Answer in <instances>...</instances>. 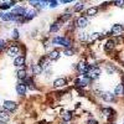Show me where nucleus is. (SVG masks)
Returning <instances> with one entry per match:
<instances>
[{
    "instance_id": "0eeeda50",
    "label": "nucleus",
    "mask_w": 124,
    "mask_h": 124,
    "mask_svg": "<svg viewBox=\"0 0 124 124\" xmlns=\"http://www.w3.org/2000/svg\"><path fill=\"white\" fill-rule=\"evenodd\" d=\"M16 92H17V94L24 96L25 93H26V86H25V83H19V85L16 86Z\"/></svg>"
},
{
    "instance_id": "4be33fe9",
    "label": "nucleus",
    "mask_w": 124,
    "mask_h": 124,
    "mask_svg": "<svg viewBox=\"0 0 124 124\" xmlns=\"http://www.w3.org/2000/svg\"><path fill=\"white\" fill-rule=\"evenodd\" d=\"M97 12H98V8H96V6L94 8H89L87 10V15L88 16H93V15H96Z\"/></svg>"
},
{
    "instance_id": "cd10ccee",
    "label": "nucleus",
    "mask_w": 124,
    "mask_h": 124,
    "mask_svg": "<svg viewBox=\"0 0 124 124\" xmlns=\"http://www.w3.org/2000/svg\"><path fill=\"white\" fill-rule=\"evenodd\" d=\"M82 9H83V4H82V3H77L76 5H74V9H73V10L76 11V12H78V11H81Z\"/></svg>"
},
{
    "instance_id": "a211bd4d",
    "label": "nucleus",
    "mask_w": 124,
    "mask_h": 124,
    "mask_svg": "<svg viewBox=\"0 0 124 124\" xmlns=\"http://www.w3.org/2000/svg\"><path fill=\"white\" fill-rule=\"evenodd\" d=\"M16 76H17V78H19L20 81H21V79L24 81V79L26 78V70H25V68H21V70H19V71L16 72Z\"/></svg>"
},
{
    "instance_id": "f3484780",
    "label": "nucleus",
    "mask_w": 124,
    "mask_h": 124,
    "mask_svg": "<svg viewBox=\"0 0 124 124\" xmlns=\"http://www.w3.org/2000/svg\"><path fill=\"white\" fill-rule=\"evenodd\" d=\"M54 86L55 87H63V86H66V79L65 78H57V79H55Z\"/></svg>"
},
{
    "instance_id": "2f4dec72",
    "label": "nucleus",
    "mask_w": 124,
    "mask_h": 124,
    "mask_svg": "<svg viewBox=\"0 0 124 124\" xmlns=\"http://www.w3.org/2000/svg\"><path fill=\"white\" fill-rule=\"evenodd\" d=\"M12 37H14V39H17V37H19V31H17L16 29L12 30Z\"/></svg>"
},
{
    "instance_id": "7ed1b4c3",
    "label": "nucleus",
    "mask_w": 124,
    "mask_h": 124,
    "mask_svg": "<svg viewBox=\"0 0 124 124\" xmlns=\"http://www.w3.org/2000/svg\"><path fill=\"white\" fill-rule=\"evenodd\" d=\"M4 108H5L6 110H9V112H12V110H15L16 109V103L15 102H12V101H5L4 102Z\"/></svg>"
},
{
    "instance_id": "393cba45",
    "label": "nucleus",
    "mask_w": 124,
    "mask_h": 124,
    "mask_svg": "<svg viewBox=\"0 0 124 124\" xmlns=\"http://www.w3.org/2000/svg\"><path fill=\"white\" fill-rule=\"evenodd\" d=\"M62 119H63V120L65 122H70L71 120V119H72V114H71V113H65V114H62Z\"/></svg>"
},
{
    "instance_id": "72a5a7b5",
    "label": "nucleus",
    "mask_w": 124,
    "mask_h": 124,
    "mask_svg": "<svg viewBox=\"0 0 124 124\" xmlns=\"http://www.w3.org/2000/svg\"><path fill=\"white\" fill-rule=\"evenodd\" d=\"M114 4H116L117 6H119V8H120V6H124V1H114Z\"/></svg>"
},
{
    "instance_id": "f8f14e48",
    "label": "nucleus",
    "mask_w": 124,
    "mask_h": 124,
    "mask_svg": "<svg viewBox=\"0 0 124 124\" xmlns=\"http://www.w3.org/2000/svg\"><path fill=\"white\" fill-rule=\"evenodd\" d=\"M102 37H104V35L102 32H93L91 36L88 37V40H89V41H96V40H99Z\"/></svg>"
},
{
    "instance_id": "4468645a",
    "label": "nucleus",
    "mask_w": 124,
    "mask_h": 124,
    "mask_svg": "<svg viewBox=\"0 0 124 124\" xmlns=\"http://www.w3.org/2000/svg\"><path fill=\"white\" fill-rule=\"evenodd\" d=\"M50 58H41V61H40V63H39V66L41 67L42 70L43 68H47L48 66H50Z\"/></svg>"
},
{
    "instance_id": "1a4fd4ad",
    "label": "nucleus",
    "mask_w": 124,
    "mask_h": 124,
    "mask_svg": "<svg viewBox=\"0 0 124 124\" xmlns=\"http://www.w3.org/2000/svg\"><path fill=\"white\" fill-rule=\"evenodd\" d=\"M12 14H15L16 16H25V14H26V10L24 8H21V6H17V8H15L14 9V11H12Z\"/></svg>"
},
{
    "instance_id": "ddd939ff",
    "label": "nucleus",
    "mask_w": 124,
    "mask_h": 124,
    "mask_svg": "<svg viewBox=\"0 0 124 124\" xmlns=\"http://www.w3.org/2000/svg\"><path fill=\"white\" fill-rule=\"evenodd\" d=\"M61 24H62V21H56V23H54L51 26H50V31L51 32H56V31H58L60 27H61Z\"/></svg>"
},
{
    "instance_id": "2eb2a0df",
    "label": "nucleus",
    "mask_w": 124,
    "mask_h": 124,
    "mask_svg": "<svg viewBox=\"0 0 124 124\" xmlns=\"http://www.w3.org/2000/svg\"><path fill=\"white\" fill-rule=\"evenodd\" d=\"M124 93V85L123 83H120V85H117L116 86V89H114V94L117 96H120Z\"/></svg>"
},
{
    "instance_id": "c756f323",
    "label": "nucleus",
    "mask_w": 124,
    "mask_h": 124,
    "mask_svg": "<svg viewBox=\"0 0 124 124\" xmlns=\"http://www.w3.org/2000/svg\"><path fill=\"white\" fill-rule=\"evenodd\" d=\"M102 112H103L104 116H110V114H112V109H110V108H103V109H102Z\"/></svg>"
},
{
    "instance_id": "e433bc0d",
    "label": "nucleus",
    "mask_w": 124,
    "mask_h": 124,
    "mask_svg": "<svg viewBox=\"0 0 124 124\" xmlns=\"http://www.w3.org/2000/svg\"><path fill=\"white\" fill-rule=\"evenodd\" d=\"M3 15H4L3 12H0V19H1V17H3Z\"/></svg>"
},
{
    "instance_id": "4c0bfd02",
    "label": "nucleus",
    "mask_w": 124,
    "mask_h": 124,
    "mask_svg": "<svg viewBox=\"0 0 124 124\" xmlns=\"http://www.w3.org/2000/svg\"><path fill=\"white\" fill-rule=\"evenodd\" d=\"M0 124H3V123H0Z\"/></svg>"
},
{
    "instance_id": "58836bf2",
    "label": "nucleus",
    "mask_w": 124,
    "mask_h": 124,
    "mask_svg": "<svg viewBox=\"0 0 124 124\" xmlns=\"http://www.w3.org/2000/svg\"><path fill=\"white\" fill-rule=\"evenodd\" d=\"M123 94H124V93H123Z\"/></svg>"
},
{
    "instance_id": "f03ea898",
    "label": "nucleus",
    "mask_w": 124,
    "mask_h": 124,
    "mask_svg": "<svg viewBox=\"0 0 124 124\" xmlns=\"http://www.w3.org/2000/svg\"><path fill=\"white\" fill-rule=\"evenodd\" d=\"M52 43H56V45H61V46H65V47H68L71 45V41L65 37H55L52 39Z\"/></svg>"
},
{
    "instance_id": "aec40b11",
    "label": "nucleus",
    "mask_w": 124,
    "mask_h": 124,
    "mask_svg": "<svg viewBox=\"0 0 124 124\" xmlns=\"http://www.w3.org/2000/svg\"><path fill=\"white\" fill-rule=\"evenodd\" d=\"M35 15H36V11L35 10H27L25 14V19L30 20V19H32V17H35Z\"/></svg>"
},
{
    "instance_id": "9b49d317",
    "label": "nucleus",
    "mask_w": 124,
    "mask_h": 124,
    "mask_svg": "<svg viewBox=\"0 0 124 124\" xmlns=\"http://www.w3.org/2000/svg\"><path fill=\"white\" fill-rule=\"evenodd\" d=\"M24 63H25V57L24 56H17L14 60V65L16 67H20V66H23Z\"/></svg>"
},
{
    "instance_id": "20e7f679",
    "label": "nucleus",
    "mask_w": 124,
    "mask_h": 124,
    "mask_svg": "<svg viewBox=\"0 0 124 124\" xmlns=\"http://www.w3.org/2000/svg\"><path fill=\"white\" fill-rule=\"evenodd\" d=\"M101 96H102V98H103L105 102H112L114 101V94L112 92H103V93H101Z\"/></svg>"
},
{
    "instance_id": "9d476101",
    "label": "nucleus",
    "mask_w": 124,
    "mask_h": 124,
    "mask_svg": "<svg viewBox=\"0 0 124 124\" xmlns=\"http://www.w3.org/2000/svg\"><path fill=\"white\" fill-rule=\"evenodd\" d=\"M10 119V114L8 112H0V123H8Z\"/></svg>"
},
{
    "instance_id": "39448f33",
    "label": "nucleus",
    "mask_w": 124,
    "mask_h": 124,
    "mask_svg": "<svg viewBox=\"0 0 124 124\" xmlns=\"http://www.w3.org/2000/svg\"><path fill=\"white\" fill-rule=\"evenodd\" d=\"M87 25H88V20H87V17L81 16V17H78V19H77V26H78V27L83 29V27H86Z\"/></svg>"
},
{
    "instance_id": "6e6552de",
    "label": "nucleus",
    "mask_w": 124,
    "mask_h": 124,
    "mask_svg": "<svg viewBox=\"0 0 124 124\" xmlns=\"http://www.w3.org/2000/svg\"><path fill=\"white\" fill-rule=\"evenodd\" d=\"M17 54H19V47H17V46H10V47H9L8 48V55L9 56H16Z\"/></svg>"
},
{
    "instance_id": "6ab92c4d",
    "label": "nucleus",
    "mask_w": 124,
    "mask_h": 124,
    "mask_svg": "<svg viewBox=\"0 0 124 124\" xmlns=\"http://www.w3.org/2000/svg\"><path fill=\"white\" fill-rule=\"evenodd\" d=\"M60 57V52L58 51H56V50H54V51H51L50 52V55H48V58H50L51 61H55V60H57Z\"/></svg>"
},
{
    "instance_id": "b1692460",
    "label": "nucleus",
    "mask_w": 124,
    "mask_h": 124,
    "mask_svg": "<svg viewBox=\"0 0 124 124\" xmlns=\"http://www.w3.org/2000/svg\"><path fill=\"white\" fill-rule=\"evenodd\" d=\"M113 47H114V41H113V40H108L107 43H105V50H107V51H110Z\"/></svg>"
},
{
    "instance_id": "c9c22d12",
    "label": "nucleus",
    "mask_w": 124,
    "mask_h": 124,
    "mask_svg": "<svg viewBox=\"0 0 124 124\" xmlns=\"http://www.w3.org/2000/svg\"><path fill=\"white\" fill-rule=\"evenodd\" d=\"M88 124H97V122L96 120H89V123H88Z\"/></svg>"
},
{
    "instance_id": "f704fd0d",
    "label": "nucleus",
    "mask_w": 124,
    "mask_h": 124,
    "mask_svg": "<svg viewBox=\"0 0 124 124\" xmlns=\"http://www.w3.org/2000/svg\"><path fill=\"white\" fill-rule=\"evenodd\" d=\"M4 46H5V42H4L3 40H0V50H1V48H4Z\"/></svg>"
},
{
    "instance_id": "dca6fc26",
    "label": "nucleus",
    "mask_w": 124,
    "mask_h": 124,
    "mask_svg": "<svg viewBox=\"0 0 124 124\" xmlns=\"http://www.w3.org/2000/svg\"><path fill=\"white\" fill-rule=\"evenodd\" d=\"M122 30H123V26H122V25H119V24H116L114 26H112V29H110L112 34H114V35H117V34H119V32H122Z\"/></svg>"
},
{
    "instance_id": "bb28decb",
    "label": "nucleus",
    "mask_w": 124,
    "mask_h": 124,
    "mask_svg": "<svg viewBox=\"0 0 124 124\" xmlns=\"http://www.w3.org/2000/svg\"><path fill=\"white\" fill-rule=\"evenodd\" d=\"M88 37H89V36H88L86 32H81L78 35V39L81 40V41H86V40H88Z\"/></svg>"
},
{
    "instance_id": "5701e85b",
    "label": "nucleus",
    "mask_w": 124,
    "mask_h": 124,
    "mask_svg": "<svg viewBox=\"0 0 124 124\" xmlns=\"http://www.w3.org/2000/svg\"><path fill=\"white\" fill-rule=\"evenodd\" d=\"M14 1H5V3H3L1 5H0V9H9V8H11L12 5H14Z\"/></svg>"
},
{
    "instance_id": "a878e982",
    "label": "nucleus",
    "mask_w": 124,
    "mask_h": 124,
    "mask_svg": "<svg viewBox=\"0 0 124 124\" xmlns=\"http://www.w3.org/2000/svg\"><path fill=\"white\" fill-rule=\"evenodd\" d=\"M88 82H89V79H78L76 83H77L78 86H87Z\"/></svg>"
},
{
    "instance_id": "473e14b6",
    "label": "nucleus",
    "mask_w": 124,
    "mask_h": 124,
    "mask_svg": "<svg viewBox=\"0 0 124 124\" xmlns=\"http://www.w3.org/2000/svg\"><path fill=\"white\" fill-rule=\"evenodd\" d=\"M57 4H58V3L55 1V0H54V1H48V5H50V8H56Z\"/></svg>"
},
{
    "instance_id": "f257e3e1",
    "label": "nucleus",
    "mask_w": 124,
    "mask_h": 124,
    "mask_svg": "<svg viewBox=\"0 0 124 124\" xmlns=\"http://www.w3.org/2000/svg\"><path fill=\"white\" fill-rule=\"evenodd\" d=\"M101 74V70L98 67H96V66H92V67H89V70H88V73L85 74L86 77L88 78H96V77H98Z\"/></svg>"
},
{
    "instance_id": "423d86ee",
    "label": "nucleus",
    "mask_w": 124,
    "mask_h": 124,
    "mask_svg": "<svg viewBox=\"0 0 124 124\" xmlns=\"http://www.w3.org/2000/svg\"><path fill=\"white\" fill-rule=\"evenodd\" d=\"M16 15L15 14H12V12H6V14H4L3 17H1V20L3 21H12V20H16Z\"/></svg>"
},
{
    "instance_id": "c85d7f7f",
    "label": "nucleus",
    "mask_w": 124,
    "mask_h": 124,
    "mask_svg": "<svg viewBox=\"0 0 124 124\" xmlns=\"http://www.w3.org/2000/svg\"><path fill=\"white\" fill-rule=\"evenodd\" d=\"M107 72H108V74H112V73H114L116 72V67L114 66H107Z\"/></svg>"
},
{
    "instance_id": "412c9836",
    "label": "nucleus",
    "mask_w": 124,
    "mask_h": 124,
    "mask_svg": "<svg viewBox=\"0 0 124 124\" xmlns=\"http://www.w3.org/2000/svg\"><path fill=\"white\" fill-rule=\"evenodd\" d=\"M31 70H32V73L34 74H40V73L42 72V68L40 67L39 65H34L32 67H31Z\"/></svg>"
},
{
    "instance_id": "7c9ffc66",
    "label": "nucleus",
    "mask_w": 124,
    "mask_h": 124,
    "mask_svg": "<svg viewBox=\"0 0 124 124\" xmlns=\"http://www.w3.org/2000/svg\"><path fill=\"white\" fill-rule=\"evenodd\" d=\"M63 54L66 56H71V55H73V50H71V48H66V50L63 51Z\"/></svg>"
}]
</instances>
